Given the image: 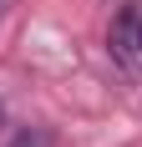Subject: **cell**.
Returning a JSON list of instances; mask_svg holds the SVG:
<instances>
[{"label":"cell","instance_id":"cell-1","mask_svg":"<svg viewBox=\"0 0 142 147\" xmlns=\"http://www.w3.org/2000/svg\"><path fill=\"white\" fill-rule=\"evenodd\" d=\"M107 56L122 76H142V0H127L107 26Z\"/></svg>","mask_w":142,"mask_h":147},{"label":"cell","instance_id":"cell-2","mask_svg":"<svg viewBox=\"0 0 142 147\" xmlns=\"http://www.w3.org/2000/svg\"><path fill=\"white\" fill-rule=\"evenodd\" d=\"M10 147H51V132H41V127H26V132H15Z\"/></svg>","mask_w":142,"mask_h":147},{"label":"cell","instance_id":"cell-3","mask_svg":"<svg viewBox=\"0 0 142 147\" xmlns=\"http://www.w3.org/2000/svg\"><path fill=\"white\" fill-rule=\"evenodd\" d=\"M5 10H10V0H0V15H5Z\"/></svg>","mask_w":142,"mask_h":147}]
</instances>
